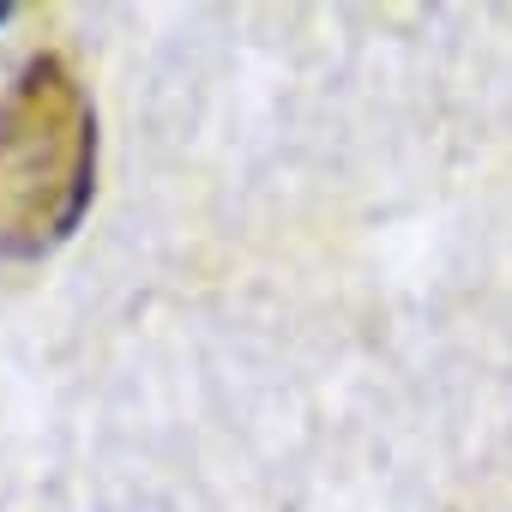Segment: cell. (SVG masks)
<instances>
[{
  "instance_id": "cell-1",
  "label": "cell",
  "mask_w": 512,
  "mask_h": 512,
  "mask_svg": "<svg viewBox=\"0 0 512 512\" xmlns=\"http://www.w3.org/2000/svg\"><path fill=\"white\" fill-rule=\"evenodd\" d=\"M97 193V109L61 55H31L0 91V260L55 253Z\"/></svg>"
}]
</instances>
